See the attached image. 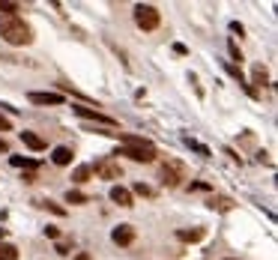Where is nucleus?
Segmentation results:
<instances>
[{
  "label": "nucleus",
  "instance_id": "1",
  "mask_svg": "<svg viewBox=\"0 0 278 260\" xmlns=\"http://www.w3.org/2000/svg\"><path fill=\"white\" fill-rule=\"evenodd\" d=\"M117 138L123 141V147L114 153V156H126L132 158V162H144V165H150V162H156V147L150 144V141L144 138H135V135H126V132H114Z\"/></svg>",
  "mask_w": 278,
  "mask_h": 260
},
{
  "label": "nucleus",
  "instance_id": "2",
  "mask_svg": "<svg viewBox=\"0 0 278 260\" xmlns=\"http://www.w3.org/2000/svg\"><path fill=\"white\" fill-rule=\"evenodd\" d=\"M0 36L9 42V45H30V27L24 24V18L18 15H0Z\"/></svg>",
  "mask_w": 278,
  "mask_h": 260
},
{
  "label": "nucleus",
  "instance_id": "3",
  "mask_svg": "<svg viewBox=\"0 0 278 260\" xmlns=\"http://www.w3.org/2000/svg\"><path fill=\"white\" fill-rule=\"evenodd\" d=\"M162 15H158L156 6H150V3H138L135 6V24H138L141 30H156Z\"/></svg>",
  "mask_w": 278,
  "mask_h": 260
},
{
  "label": "nucleus",
  "instance_id": "4",
  "mask_svg": "<svg viewBox=\"0 0 278 260\" xmlns=\"http://www.w3.org/2000/svg\"><path fill=\"white\" fill-rule=\"evenodd\" d=\"M183 179H186V168H183L180 162H168V165H162V183H165L168 189H176Z\"/></svg>",
  "mask_w": 278,
  "mask_h": 260
},
{
  "label": "nucleus",
  "instance_id": "5",
  "mask_svg": "<svg viewBox=\"0 0 278 260\" xmlns=\"http://www.w3.org/2000/svg\"><path fill=\"white\" fill-rule=\"evenodd\" d=\"M90 171H96V176H102V179H120V176H123L120 162H114V158H102V162H96Z\"/></svg>",
  "mask_w": 278,
  "mask_h": 260
},
{
  "label": "nucleus",
  "instance_id": "6",
  "mask_svg": "<svg viewBox=\"0 0 278 260\" xmlns=\"http://www.w3.org/2000/svg\"><path fill=\"white\" fill-rule=\"evenodd\" d=\"M72 111L78 114V117H84V120H96V123H102V126H117V120L114 117H108V114H102V111H96V108H87V105H72Z\"/></svg>",
  "mask_w": 278,
  "mask_h": 260
},
{
  "label": "nucleus",
  "instance_id": "7",
  "mask_svg": "<svg viewBox=\"0 0 278 260\" xmlns=\"http://www.w3.org/2000/svg\"><path fill=\"white\" fill-rule=\"evenodd\" d=\"M111 239H114L117 245H132V243H135V227H132V225H120V227H114Z\"/></svg>",
  "mask_w": 278,
  "mask_h": 260
},
{
  "label": "nucleus",
  "instance_id": "8",
  "mask_svg": "<svg viewBox=\"0 0 278 260\" xmlns=\"http://www.w3.org/2000/svg\"><path fill=\"white\" fill-rule=\"evenodd\" d=\"M27 99L33 105H63V96H60V93H30Z\"/></svg>",
  "mask_w": 278,
  "mask_h": 260
},
{
  "label": "nucleus",
  "instance_id": "9",
  "mask_svg": "<svg viewBox=\"0 0 278 260\" xmlns=\"http://www.w3.org/2000/svg\"><path fill=\"white\" fill-rule=\"evenodd\" d=\"M111 201L120 204V207H132V191L123 189V186H114V189H111Z\"/></svg>",
  "mask_w": 278,
  "mask_h": 260
},
{
  "label": "nucleus",
  "instance_id": "10",
  "mask_svg": "<svg viewBox=\"0 0 278 260\" xmlns=\"http://www.w3.org/2000/svg\"><path fill=\"white\" fill-rule=\"evenodd\" d=\"M21 141H24V144H27L30 150H36V153H42V150L48 147V144L39 138V135H33V132H21Z\"/></svg>",
  "mask_w": 278,
  "mask_h": 260
},
{
  "label": "nucleus",
  "instance_id": "11",
  "mask_svg": "<svg viewBox=\"0 0 278 260\" xmlns=\"http://www.w3.org/2000/svg\"><path fill=\"white\" fill-rule=\"evenodd\" d=\"M207 204H209L212 209H222V212L233 209V201H230V197H225V194H212V197H209Z\"/></svg>",
  "mask_w": 278,
  "mask_h": 260
},
{
  "label": "nucleus",
  "instance_id": "12",
  "mask_svg": "<svg viewBox=\"0 0 278 260\" xmlns=\"http://www.w3.org/2000/svg\"><path fill=\"white\" fill-rule=\"evenodd\" d=\"M51 158H54V165H72V150L69 147H54Z\"/></svg>",
  "mask_w": 278,
  "mask_h": 260
},
{
  "label": "nucleus",
  "instance_id": "13",
  "mask_svg": "<svg viewBox=\"0 0 278 260\" xmlns=\"http://www.w3.org/2000/svg\"><path fill=\"white\" fill-rule=\"evenodd\" d=\"M176 236L183 243H197V239H204V230L201 227H194V230H176Z\"/></svg>",
  "mask_w": 278,
  "mask_h": 260
},
{
  "label": "nucleus",
  "instance_id": "14",
  "mask_svg": "<svg viewBox=\"0 0 278 260\" xmlns=\"http://www.w3.org/2000/svg\"><path fill=\"white\" fill-rule=\"evenodd\" d=\"M9 162H12L15 168H24V171H27V173H30V171H36V168H39V162H36V158H21V156H12V158H9Z\"/></svg>",
  "mask_w": 278,
  "mask_h": 260
},
{
  "label": "nucleus",
  "instance_id": "15",
  "mask_svg": "<svg viewBox=\"0 0 278 260\" xmlns=\"http://www.w3.org/2000/svg\"><path fill=\"white\" fill-rule=\"evenodd\" d=\"M66 204H90V197L84 194V191L69 189V191H66Z\"/></svg>",
  "mask_w": 278,
  "mask_h": 260
},
{
  "label": "nucleus",
  "instance_id": "16",
  "mask_svg": "<svg viewBox=\"0 0 278 260\" xmlns=\"http://www.w3.org/2000/svg\"><path fill=\"white\" fill-rule=\"evenodd\" d=\"M0 260H18V248L9 243H0Z\"/></svg>",
  "mask_w": 278,
  "mask_h": 260
},
{
  "label": "nucleus",
  "instance_id": "17",
  "mask_svg": "<svg viewBox=\"0 0 278 260\" xmlns=\"http://www.w3.org/2000/svg\"><path fill=\"white\" fill-rule=\"evenodd\" d=\"M90 165H81V168H75V173H72V179H75V183H87L90 179Z\"/></svg>",
  "mask_w": 278,
  "mask_h": 260
},
{
  "label": "nucleus",
  "instance_id": "18",
  "mask_svg": "<svg viewBox=\"0 0 278 260\" xmlns=\"http://www.w3.org/2000/svg\"><path fill=\"white\" fill-rule=\"evenodd\" d=\"M18 9H21L18 3H6V0H0V15H15Z\"/></svg>",
  "mask_w": 278,
  "mask_h": 260
},
{
  "label": "nucleus",
  "instance_id": "19",
  "mask_svg": "<svg viewBox=\"0 0 278 260\" xmlns=\"http://www.w3.org/2000/svg\"><path fill=\"white\" fill-rule=\"evenodd\" d=\"M254 84H266V69L263 66H254Z\"/></svg>",
  "mask_w": 278,
  "mask_h": 260
},
{
  "label": "nucleus",
  "instance_id": "20",
  "mask_svg": "<svg viewBox=\"0 0 278 260\" xmlns=\"http://www.w3.org/2000/svg\"><path fill=\"white\" fill-rule=\"evenodd\" d=\"M183 141H186V144H189L191 150H197V153H201V156H209V150H207V147H201V144H197V141H191V138H183Z\"/></svg>",
  "mask_w": 278,
  "mask_h": 260
},
{
  "label": "nucleus",
  "instance_id": "21",
  "mask_svg": "<svg viewBox=\"0 0 278 260\" xmlns=\"http://www.w3.org/2000/svg\"><path fill=\"white\" fill-rule=\"evenodd\" d=\"M135 191H138V194H144V197H150V194H153V189H150V186H144V183H138V186H135Z\"/></svg>",
  "mask_w": 278,
  "mask_h": 260
},
{
  "label": "nucleus",
  "instance_id": "22",
  "mask_svg": "<svg viewBox=\"0 0 278 260\" xmlns=\"http://www.w3.org/2000/svg\"><path fill=\"white\" fill-rule=\"evenodd\" d=\"M45 236H51V239H57V236H60V230H57L54 225H48V227H45Z\"/></svg>",
  "mask_w": 278,
  "mask_h": 260
},
{
  "label": "nucleus",
  "instance_id": "23",
  "mask_svg": "<svg viewBox=\"0 0 278 260\" xmlns=\"http://www.w3.org/2000/svg\"><path fill=\"white\" fill-rule=\"evenodd\" d=\"M45 207L51 209V212H57V215H66V209H63V207H57V204H51V201H48V204H45Z\"/></svg>",
  "mask_w": 278,
  "mask_h": 260
},
{
  "label": "nucleus",
  "instance_id": "24",
  "mask_svg": "<svg viewBox=\"0 0 278 260\" xmlns=\"http://www.w3.org/2000/svg\"><path fill=\"white\" fill-rule=\"evenodd\" d=\"M230 57H233V60H243V54H240V48H236V42H230Z\"/></svg>",
  "mask_w": 278,
  "mask_h": 260
},
{
  "label": "nucleus",
  "instance_id": "25",
  "mask_svg": "<svg viewBox=\"0 0 278 260\" xmlns=\"http://www.w3.org/2000/svg\"><path fill=\"white\" fill-rule=\"evenodd\" d=\"M230 30H233V33H240V36L245 33V30H243V24H240V21H233V24H230Z\"/></svg>",
  "mask_w": 278,
  "mask_h": 260
},
{
  "label": "nucleus",
  "instance_id": "26",
  "mask_svg": "<svg viewBox=\"0 0 278 260\" xmlns=\"http://www.w3.org/2000/svg\"><path fill=\"white\" fill-rule=\"evenodd\" d=\"M9 129H12V126H9V120H6V117H0V132H9Z\"/></svg>",
  "mask_w": 278,
  "mask_h": 260
},
{
  "label": "nucleus",
  "instance_id": "27",
  "mask_svg": "<svg viewBox=\"0 0 278 260\" xmlns=\"http://www.w3.org/2000/svg\"><path fill=\"white\" fill-rule=\"evenodd\" d=\"M191 189H194V191H207L209 186H207V183H191Z\"/></svg>",
  "mask_w": 278,
  "mask_h": 260
},
{
  "label": "nucleus",
  "instance_id": "28",
  "mask_svg": "<svg viewBox=\"0 0 278 260\" xmlns=\"http://www.w3.org/2000/svg\"><path fill=\"white\" fill-rule=\"evenodd\" d=\"M0 153H9V144H6L3 138H0Z\"/></svg>",
  "mask_w": 278,
  "mask_h": 260
},
{
  "label": "nucleus",
  "instance_id": "29",
  "mask_svg": "<svg viewBox=\"0 0 278 260\" xmlns=\"http://www.w3.org/2000/svg\"><path fill=\"white\" fill-rule=\"evenodd\" d=\"M75 260H90V254H75Z\"/></svg>",
  "mask_w": 278,
  "mask_h": 260
},
{
  "label": "nucleus",
  "instance_id": "30",
  "mask_svg": "<svg viewBox=\"0 0 278 260\" xmlns=\"http://www.w3.org/2000/svg\"><path fill=\"white\" fill-rule=\"evenodd\" d=\"M227 260H233V257H227Z\"/></svg>",
  "mask_w": 278,
  "mask_h": 260
}]
</instances>
